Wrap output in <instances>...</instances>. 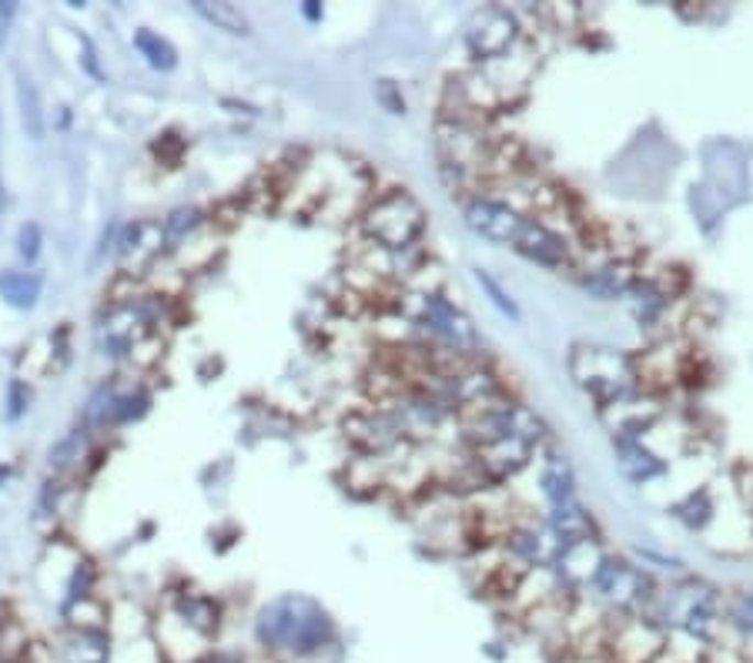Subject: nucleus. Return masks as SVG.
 Wrapping results in <instances>:
<instances>
[{
	"mask_svg": "<svg viewBox=\"0 0 753 663\" xmlns=\"http://www.w3.org/2000/svg\"><path fill=\"white\" fill-rule=\"evenodd\" d=\"M259 640L269 650L295 653V656H315L335 640V627L328 613L298 594H288L275 604H269L259 617Z\"/></svg>",
	"mask_w": 753,
	"mask_h": 663,
	"instance_id": "obj_1",
	"label": "nucleus"
},
{
	"mask_svg": "<svg viewBox=\"0 0 753 663\" xmlns=\"http://www.w3.org/2000/svg\"><path fill=\"white\" fill-rule=\"evenodd\" d=\"M426 231V211L408 192L395 188L379 195L362 211V235L382 252H405Z\"/></svg>",
	"mask_w": 753,
	"mask_h": 663,
	"instance_id": "obj_2",
	"label": "nucleus"
},
{
	"mask_svg": "<svg viewBox=\"0 0 753 663\" xmlns=\"http://www.w3.org/2000/svg\"><path fill=\"white\" fill-rule=\"evenodd\" d=\"M576 382L586 389V392H593L597 402L603 409L630 399L633 385H636V362L613 352V349H600V346H579L572 352V362H569Z\"/></svg>",
	"mask_w": 753,
	"mask_h": 663,
	"instance_id": "obj_3",
	"label": "nucleus"
},
{
	"mask_svg": "<svg viewBox=\"0 0 753 663\" xmlns=\"http://www.w3.org/2000/svg\"><path fill=\"white\" fill-rule=\"evenodd\" d=\"M530 218L533 215H526L523 208L502 202V198H492V195H476L462 208L466 228L492 244H516L523 228L530 225Z\"/></svg>",
	"mask_w": 753,
	"mask_h": 663,
	"instance_id": "obj_4",
	"label": "nucleus"
},
{
	"mask_svg": "<svg viewBox=\"0 0 753 663\" xmlns=\"http://www.w3.org/2000/svg\"><path fill=\"white\" fill-rule=\"evenodd\" d=\"M590 587L597 590L600 600H607L620 613H636L646 600H653L650 576L640 573L636 566L623 563V559H613V556H603L600 569L590 579Z\"/></svg>",
	"mask_w": 753,
	"mask_h": 663,
	"instance_id": "obj_5",
	"label": "nucleus"
},
{
	"mask_svg": "<svg viewBox=\"0 0 753 663\" xmlns=\"http://www.w3.org/2000/svg\"><path fill=\"white\" fill-rule=\"evenodd\" d=\"M663 627L646 613H623L620 623H610L603 656L610 663H653L663 646Z\"/></svg>",
	"mask_w": 753,
	"mask_h": 663,
	"instance_id": "obj_6",
	"label": "nucleus"
},
{
	"mask_svg": "<svg viewBox=\"0 0 753 663\" xmlns=\"http://www.w3.org/2000/svg\"><path fill=\"white\" fill-rule=\"evenodd\" d=\"M462 41L476 61H499V57H506L513 51V44L520 41V21L506 8L476 11L466 24Z\"/></svg>",
	"mask_w": 753,
	"mask_h": 663,
	"instance_id": "obj_7",
	"label": "nucleus"
},
{
	"mask_svg": "<svg viewBox=\"0 0 753 663\" xmlns=\"http://www.w3.org/2000/svg\"><path fill=\"white\" fill-rule=\"evenodd\" d=\"M151 325H154L151 305H144V302H121V305H114L101 318V328H98L101 349L108 356H128V352H134L151 336Z\"/></svg>",
	"mask_w": 753,
	"mask_h": 663,
	"instance_id": "obj_8",
	"label": "nucleus"
},
{
	"mask_svg": "<svg viewBox=\"0 0 753 663\" xmlns=\"http://www.w3.org/2000/svg\"><path fill=\"white\" fill-rule=\"evenodd\" d=\"M415 322L423 325V328H429L436 339H446V343L456 346V349H476V346H479V336H476L472 322H469L452 302H446V298L436 295V292L418 295Z\"/></svg>",
	"mask_w": 753,
	"mask_h": 663,
	"instance_id": "obj_9",
	"label": "nucleus"
},
{
	"mask_svg": "<svg viewBox=\"0 0 753 663\" xmlns=\"http://www.w3.org/2000/svg\"><path fill=\"white\" fill-rule=\"evenodd\" d=\"M513 248L523 259H530V262H536L543 269H553V272L572 269V244L549 221L530 218V225L523 228V235H520V241Z\"/></svg>",
	"mask_w": 753,
	"mask_h": 663,
	"instance_id": "obj_10",
	"label": "nucleus"
},
{
	"mask_svg": "<svg viewBox=\"0 0 753 663\" xmlns=\"http://www.w3.org/2000/svg\"><path fill=\"white\" fill-rule=\"evenodd\" d=\"M164 241H167L164 225H161V221L141 218V221H134V225L121 235V241H118V259H121L124 269H144V265H151V262L161 256Z\"/></svg>",
	"mask_w": 753,
	"mask_h": 663,
	"instance_id": "obj_11",
	"label": "nucleus"
},
{
	"mask_svg": "<svg viewBox=\"0 0 753 663\" xmlns=\"http://www.w3.org/2000/svg\"><path fill=\"white\" fill-rule=\"evenodd\" d=\"M636 272L630 262L623 259H613V262H603L597 269H590V275H582V289L593 292L597 298H620V295H630L633 285H636Z\"/></svg>",
	"mask_w": 753,
	"mask_h": 663,
	"instance_id": "obj_12",
	"label": "nucleus"
},
{
	"mask_svg": "<svg viewBox=\"0 0 753 663\" xmlns=\"http://www.w3.org/2000/svg\"><path fill=\"white\" fill-rule=\"evenodd\" d=\"M67 663H108L111 637L105 630H70L61 643Z\"/></svg>",
	"mask_w": 753,
	"mask_h": 663,
	"instance_id": "obj_13",
	"label": "nucleus"
},
{
	"mask_svg": "<svg viewBox=\"0 0 753 663\" xmlns=\"http://www.w3.org/2000/svg\"><path fill=\"white\" fill-rule=\"evenodd\" d=\"M188 630H195L198 637H205V640H211L215 637V630H218V604L215 600H208V597H201V594H182L178 600H175V610H172Z\"/></svg>",
	"mask_w": 753,
	"mask_h": 663,
	"instance_id": "obj_14",
	"label": "nucleus"
},
{
	"mask_svg": "<svg viewBox=\"0 0 753 663\" xmlns=\"http://www.w3.org/2000/svg\"><path fill=\"white\" fill-rule=\"evenodd\" d=\"M710 660V643L687 633V630H666L663 646L653 663H707Z\"/></svg>",
	"mask_w": 753,
	"mask_h": 663,
	"instance_id": "obj_15",
	"label": "nucleus"
},
{
	"mask_svg": "<svg viewBox=\"0 0 753 663\" xmlns=\"http://www.w3.org/2000/svg\"><path fill=\"white\" fill-rule=\"evenodd\" d=\"M616 449H620V469H623L633 482H650V479H656V476L666 469L663 459L653 456L640 439H620Z\"/></svg>",
	"mask_w": 753,
	"mask_h": 663,
	"instance_id": "obj_16",
	"label": "nucleus"
},
{
	"mask_svg": "<svg viewBox=\"0 0 753 663\" xmlns=\"http://www.w3.org/2000/svg\"><path fill=\"white\" fill-rule=\"evenodd\" d=\"M539 482H543V492H546L549 507H559V503L576 500V489H572L576 486V476H572V466L563 456H549L546 459Z\"/></svg>",
	"mask_w": 753,
	"mask_h": 663,
	"instance_id": "obj_17",
	"label": "nucleus"
},
{
	"mask_svg": "<svg viewBox=\"0 0 753 663\" xmlns=\"http://www.w3.org/2000/svg\"><path fill=\"white\" fill-rule=\"evenodd\" d=\"M195 14L198 18H205L208 24H215L218 31H228V34H238V37H244L248 31H251V24H248V18L241 14V8H234V4H225V0H195Z\"/></svg>",
	"mask_w": 753,
	"mask_h": 663,
	"instance_id": "obj_18",
	"label": "nucleus"
},
{
	"mask_svg": "<svg viewBox=\"0 0 753 663\" xmlns=\"http://www.w3.org/2000/svg\"><path fill=\"white\" fill-rule=\"evenodd\" d=\"M0 295L18 308H31L41 298V279L24 272H0Z\"/></svg>",
	"mask_w": 753,
	"mask_h": 663,
	"instance_id": "obj_19",
	"label": "nucleus"
},
{
	"mask_svg": "<svg viewBox=\"0 0 753 663\" xmlns=\"http://www.w3.org/2000/svg\"><path fill=\"white\" fill-rule=\"evenodd\" d=\"M64 617H67L70 630H105V623H108V610L98 600H91V594L67 600Z\"/></svg>",
	"mask_w": 753,
	"mask_h": 663,
	"instance_id": "obj_20",
	"label": "nucleus"
},
{
	"mask_svg": "<svg viewBox=\"0 0 753 663\" xmlns=\"http://www.w3.org/2000/svg\"><path fill=\"white\" fill-rule=\"evenodd\" d=\"M18 105H21V121H24V131L28 138L41 141L44 138V115H41V98H37V88L31 85V80L24 74H18Z\"/></svg>",
	"mask_w": 753,
	"mask_h": 663,
	"instance_id": "obj_21",
	"label": "nucleus"
},
{
	"mask_svg": "<svg viewBox=\"0 0 753 663\" xmlns=\"http://www.w3.org/2000/svg\"><path fill=\"white\" fill-rule=\"evenodd\" d=\"M134 47L141 51V57L151 64V67H157V70H172L175 64H178V51L167 44L164 37H157L154 31H138L134 34Z\"/></svg>",
	"mask_w": 753,
	"mask_h": 663,
	"instance_id": "obj_22",
	"label": "nucleus"
},
{
	"mask_svg": "<svg viewBox=\"0 0 753 663\" xmlns=\"http://www.w3.org/2000/svg\"><path fill=\"white\" fill-rule=\"evenodd\" d=\"M472 275H476L479 289H482V292L489 295V302H492V305H495V308H499L502 315H510L513 322H520V305L513 302V295H510L506 289H502V285H499V282H495V279H492V275H489L485 269H476Z\"/></svg>",
	"mask_w": 753,
	"mask_h": 663,
	"instance_id": "obj_23",
	"label": "nucleus"
},
{
	"mask_svg": "<svg viewBox=\"0 0 753 663\" xmlns=\"http://www.w3.org/2000/svg\"><path fill=\"white\" fill-rule=\"evenodd\" d=\"M28 660V637L18 623L0 627V663H24Z\"/></svg>",
	"mask_w": 753,
	"mask_h": 663,
	"instance_id": "obj_24",
	"label": "nucleus"
},
{
	"mask_svg": "<svg viewBox=\"0 0 753 663\" xmlns=\"http://www.w3.org/2000/svg\"><path fill=\"white\" fill-rule=\"evenodd\" d=\"M727 620H730V627L753 633V590H746L733 600V607L727 610Z\"/></svg>",
	"mask_w": 753,
	"mask_h": 663,
	"instance_id": "obj_25",
	"label": "nucleus"
},
{
	"mask_svg": "<svg viewBox=\"0 0 753 663\" xmlns=\"http://www.w3.org/2000/svg\"><path fill=\"white\" fill-rule=\"evenodd\" d=\"M198 225V211L195 208H182V211H175L172 218L164 221V235L167 238H182L185 231H192Z\"/></svg>",
	"mask_w": 753,
	"mask_h": 663,
	"instance_id": "obj_26",
	"label": "nucleus"
},
{
	"mask_svg": "<svg viewBox=\"0 0 753 663\" xmlns=\"http://www.w3.org/2000/svg\"><path fill=\"white\" fill-rule=\"evenodd\" d=\"M18 244H21V256H24L28 262H34V259L41 256V228H37L34 221H28V225L21 228V235H18Z\"/></svg>",
	"mask_w": 753,
	"mask_h": 663,
	"instance_id": "obj_27",
	"label": "nucleus"
},
{
	"mask_svg": "<svg viewBox=\"0 0 753 663\" xmlns=\"http://www.w3.org/2000/svg\"><path fill=\"white\" fill-rule=\"evenodd\" d=\"M8 420H18L21 416V412H24V405H28V395H24V385L21 382H14L11 385V399H8Z\"/></svg>",
	"mask_w": 753,
	"mask_h": 663,
	"instance_id": "obj_28",
	"label": "nucleus"
},
{
	"mask_svg": "<svg viewBox=\"0 0 753 663\" xmlns=\"http://www.w3.org/2000/svg\"><path fill=\"white\" fill-rule=\"evenodd\" d=\"M18 14V4H0V44L8 41V24Z\"/></svg>",
	"mask_w": 753,
	"mask_h": 663,
	"instance_id": "obj_29",
	"label": "nucleus"
},
{
	"mask_svg": "<svg viewBox=\"0 0 753 663\" xmlns=\"http://www.w3.org/2000/svg\"><path fill=\"white\" fill-rule=\"evenodd\" d=\"M305 18H312V21H318V8H315V4H308V8H305Z\"/></svg>",
	"mask_w": 753,
	"mask_h": 663,
	"instance_id": "obj_30",
	"label": "nucleus"
}]
</instances>
